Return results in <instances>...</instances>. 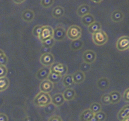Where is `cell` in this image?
<instances>
[{"label":"cell","mask_w":129,"mask_h":121,"mask_svg":"<svg viewBox=\"0 0 129 121\" xmlns=\"http://www.w3.org/2000/svg\"><path fill=\"white\" fill-rule=\"evenodd\" d=\"M52 36H53V28L50 26H43L38 38L42 42L43 40L52 38Z\"/></svg>","instance_id":"5"},{"label":"cell","mask_w":129,"mask_h":121,"mask_svg":"<svg viewBox=\"0 0 129 121\" xmlns=\"http://www.w3.org/2000/svg\"><path fill=\"white\" fill-rule=\"evenodd\" d=\"M34 104L38 106H46V105L51 103V96L48 93L40 92L34 100Z\"/></svg>","instance_id":"1"},{"label":"cell","mask_w":129,"mask_h":121,"mask_svg":"<svg viewBox=\"0 0 129 121\" xmlns=\"http://www.w3.org/2000/svg\"><path fill=\"white\" fill-rule=\"evenodd\" d=\"M22 19L27 22H32L34 18V13L32 10L30 9H27L23 11L22 13Z\"/></svg>","instance_id":"16"},{"label":"cell","mask_w":129,"mask_h":121,"mask_svg":"<svg viewBox=\"0 0 129 121\" xmlns=\"http://www.w3.org/2000/svg\"><path fill=\"white\" fill-rule=\"evenodd\" d=\"M95 21V18L92 14H87L86 15H85L84 16L81 17V22L87 27L90 26L91 24H92L93 22H94Z\"/></svg>","instance_id":"22"},{"label":"cell","mask_w":129,"mask_h":121,"mask_svg":"<svg viewBox=\"0 0 129 121\" xmlns=\"http://www.w3.org/2000/svg\"><path fill=\"white\" fill-rule=\"evenodd\" d=\"M8 59L6 54H4L3 56H0V65H3V66H6L7 63H8Z\"/></svg>","instance_id":"38"},{"label":"cell","mask_w":129,"mask_h":121,"mask_svg":"<svg viewBox=\"0 0 129 121\" xmlns=\"http://www.w3.org/2000/svg\"><path fill=\"white\" fill-rule=\"evenodd\" d=\"M64 10L62 7L60 6H56L55 8L52 10V15L55 18H60L64 16Z\"/></svg>","instance_id":"23"},{"label":"cell","mask_w":129,"mask_h":121,"mask_svg":"<svg viewBox=\"0 0 129 121\" xmlns=\"http://www.w3.org/2000/svg\"><path fill=\"white\" fill-rule=\"evenodd\" d=\"M62 83L64 86L67 87V89L72 88L74 86L75 83L73 79L72 75L66 74L63 76L62 78Z\"/></svg>","instance_id":"19"},{"label":"cell","mask_w":129,"mask_h":121,"mask_svg":"<svg viewBox=\"0 0 129 121\" xmlns=\"http://www.w3.org/2000/svg\"><path fill=\"white\" fill-rule=\"evenodd\" d=\"M92 39L95 44L98 46H102L106 43L108 37L104 31L100 30L92 34Z\"/></svg>","instance_id":"2"},{"label":"cell","mask_w":129,"mask_h":121,"mask_svg":"<svg viewBox=\"0 0 129 121\" xmlns=\"http://www.w3.org/2000/svg\"><path fill=\"white\" fill-rule=\"evenodd\" d=\"M66 36V31L64 28L58 26L54 30H53V36L52 38L56 41H61Z\"/></svg>","instance_id":"8"},{"label":"cell","mask_w":129,"mask_h":121,"mask_svg":"<svg viewBox=\"0 0 129 121\" xmlns=\"http://www.w3.org/2000/svg\"><path fill=\"white\" fill-rule=\"evenodd\" d=\"M42 27H43V26H41V25H37V26H34L33 30H32V34H33V35L37 37V38H39Z\"/></svg>","instance_id":"33"},{"label":"cell","mask_w":129,"mask_h":121,"mask_svg":"<svg viewBox=\"0 0 129 121\" xmlns=\"http://www.w3.org/2000/svg\"><path fill=\"white\" fill-rule=\"evenodd\" d=\"M89 110L93 114H95V113L98 112L100 111H102V106H101L100 104H99L98 102H93L91 104Z\"/></svg>","instance_id":"29"},{"label":"cell","mask_w":129,"mask_h":121,"mask_svg":"<svg viewBox=\"0 0 129 121\" xmlns=\"http://www.w3.org/2000/svg\"><path fill=\"white\" fill-rule=\"evenodd\" d=\"M124 18V15L122 11L119 10H114L111 14V20L114 22H120L122 21Z\"/></svg>","instance_id":"14"},{"label":"cell","mask_w":129,"mask_h":121,"mask_svg":"<svg viewBox=\"0 0 129 121\" xmlns=\"http://www.w3.org/2000/svg\"><path fill=\"white\" fill-rule=\"evenodd\" d=\"M83 59L84 63L92 64L96 59V54L93 50H87L83 54Z\"/></svg>","instance_id":"9"},{"label":"cell","mask_w":129,"mask_h":121,"mask_svg":"<svg viewBox=\"0 0 129 121\" xmlns=\"http://www.w3.org/2000/svg\"><path fill=\"white\" fill-rule=\"evenodd\" d=\"M89 121H98V120H97L96 118H95V117H94V116H93V117L91 119V120Z\"/></svg>","instance_id":"47"},{"label":"cell","mask_w":129,"mask_h":121,"mask_svg":"<svg viewBox=\"0 0 129 121\" xmlns=\"http://www.w3.org/2000/svg\"><path fill=\"white\" fill-rule=\"evenodd\" d=\"M4 54H5V53H4V51H3V50H1V49H0V56H3Z\"/></svg>","instance_id":"46"},{"label":"cell","mask_w":129,"mask_h":121,"mask_svg":"<svg viewBox=\"0 0 129 121\" xmlns=\"http://www.w3.org/2000/svg\"><path fill=\"white\" fill-rule=\"evenodd\" d=\"M54 3V1L53 0H41L40 4L42 5V7L45 8H50V6H52Z\"/></svg>","instance_id":"36"},{"label":"cell","mask_w":129,"mask_h":121,"mask_svg":"<svg viewBox=\"0 0 129 121\" xmlns=\"http://www.w3.org/2000/svg\"><path fill=\"white\" fill-rule=\"evenodd\" d=\"M129 116V105H126L122 107V108L119 111L118 114V118L120 120H122L125 118Z\"/></svg>","instance_id":"21"},{"label":"cell","mask_w":129,"mask_h":121,"mask_svg":"<svg viewBox=\"0 0 129 121\" xmlns=\"http://www.w3.org/2000/svg\"><path fill=\"white\" fill-rule=\"evenodd\" d=\"M129 47V38L128 36H121L117 40L116 48L120 51L127 50Z\"/></svg>","instance_id":"6"},{"label":"cell","mask_w":129,"mask_h":121,"mask_svg":"<svg viewBox=\"0 0 129 121\" xmlns=\"http://www.w3.org/2000/svg\"><path fill=\"white\" fill-rule=\"evenodd\" d=\"M97 87L101 90H105L110 86V80L107 77H102L97 81Z\"/></svg>","instance_id":"15"},{"label":"cell","mask_w":129,"mask_h":121,"mask_svg":"<svg viewBox=\"0 0 129 121\" xmlns=\"http://www.w3.org/2000/svg\"><path fill=\"white\" fill-rule=\"evenodd\" d=\"M81 29L79 26L76 25L71 26L66 32L67 36L72 40L79 39L81 36Z\"/></svg>","instance_id":"3"},{"label":"cell","mask_w":129,"mask_h":121,"mask_svg":"<svg viewBox=\"0 0 129 121\" xmlns=\"http://www.w3.org/2000/svg\"><path fill=\"white\" fill-rule=\"evenodd\" d=\"M64 99L62 94H56L51 97V103L55 106H60L64 102Z\"/></svg>","instance_id":"13"},{"label":"cell","mask_w":129,"mask_h":121,"mask_svg":"<svg viewBox=\"0 0 129 121\" xmlns=\"http://www.w3.org/2000/svg\"><path fill=\"white\" fill-rule=\"evenodd\" d=\"M89 11H90V6L87 4H83L79 6V8L77 10V14L79 16L83 17L86 14H89Z\"/></svg>","instance_id":"17"},{"label":"cell","mask_w":129,"mask_h":121,"mask_svg":"<svg viewBox=\"0 0 129 121\" xmlns=\"http://www.w3.org/2000/svg\"><path fill=\"white\" fill-rule=\"evenodd\" d=\"M101 101L102 102L103 104L104 105H109L111 104V98L109 94H106L103 95L101 98Z\"/></svg>","instance_id":"34"},{"label":"cell","mask_w":129,"mask_h":121,"mask_svg":"<svg viewBox=\"0 0 129 121\" xmlns=\"http://www.w3.org/2000/svg\"><path fill=\"white\" fill-rule=\"evenodd\" d=\"M62 96L65 101H71L76 97V92L73 88L67 89L64 92L62 93Z\"/></svg>","instance_id":"18"},{"label":"cell","mask_w":129,"mask_h":121,"mask_svg":"<svg viewBox=\"0 0 129 121\" xmlns=\"http://www.w3.org/2000/svg\"><path fill=\"white\" fill-rule=\"evenodd\" d=\"M24 2H25L24 0H22V1H21V0H20V1H17V0H16V1H14V4H16V5H20V4H22V3H24Z\"/></svg>","instance_id":"44"},{"label":"cell","mask_w":129,"mask_h":121,"mask_svg":"<svg viewBox=\"0 0 129 121\" xmlns=\"http://www.w3.org/2000/svg\"><path fill=\"white\" fill-rule=\"evenodd\" d=\"M79 69H80L81 71L84 73L86 72H88L91 69V64H89V63L83 62L81 64Z\"/></svg>","instance_id":"31"},{"label":"cell","mask_w":129,"mask_h":121,"mask_svg":"<svg viewBox=\"0 0 129 121\" xmlns=\"http://www.w3.org/2000/svg\"><path fill=\"white\" fill-rule=\"evenodd\" d=\"M23 121H34V119L32 118H31V117L26 116L24 118Z\"/></svg>","instance_id":"43"},{"label":"cell","mask_w":129,"mask_h":121,"mask_svg":"<svg viewBox=\"0 0 129 121\" xmlns=\"http://www.w3.org/2000/svg\"><path fill=\"white\" fill-rule=\"evenodd\" d=\"M106 114L103 111H100L94 114V117L98 121H104L106 118Z\"/></svg>","instance_id":"30"},{"label":"cell","mask_w":129,"mask_h":121,"mask_svg":"<svg viewBox=\"0 0 129 121\" xmlns=\"http://www.w3.org/2000/svg\"><path fill=\"white\" fill-rule=\"evenodd\" d=\"M48 121H62V118H60V116H56V115H54V116H52L50 118H49Z\"/></svg>","instance_id":"41"},{"label":"cell","mask_w":129,"mask_h":121,"mask_svg":"<svg viewBox=\"0 0 129 121\" xmlns=\"http://www.w3.org/2000/svg\"><path fill=\"white\" fill-rule=\"evenodd\" d=\"M7 73H8L7 67L6 66L0 65V78L6 77Z\"/></svg>","instance_id":"37"},{"label":"cell","mask_w":129,"mask_h":121,"mask_svg":"<svg viewBox=\"0 0 129 121\" xmlns=\"http://www.w3.org/2000/svg\"><path fill=\"white\" fill-rule=\"evenodd\" d=\"M50 73V69L48 67H44L40 69L36 73V78L38 80L44 81L47 79Z\"/></svg>","instance_id":"10"},{"label":"cell","mask_w":129,"mask_h":121,"mask_svg":"<svg viewBox=\"0 0 129 121\" xmlns=\"http://www.w3.org/2000/svg\"><path fill=\"white\" fill-rule=\"evenodd\" d=\"M50 50H51V48H49V47H47V46H42L40 51L42 52V54H45V53L50 52Z\"/></svg>","instance_id":"40"},{"label":"cell","mask_w":129,"mask_h":121,"mask_svg":"<svg viewBox=\"0 0 129 121\" xmlns=\"http://www.w3.org/2000/svg\"><path fill=\"white\" fill-rule=\"evenodd\" d=\"M92 2L95 3V4H100L101 2H102V1H99V2H98V1H92Z\"/></svg>","instance_id":"48"},{"label":"cell","mask_w":129,"mask_h":121,"mask_svg":"<svg viewBox=\"0 0 129 121\" xmlns=\"http://www.w3.org/2000/svg\"><path fill=\"white\" fill-rule=\"evenodd\" d=\"M50 69L51 72L55 73L61 77L65 75L68 71L67 67L65 65L59 63H54L50 66Z\"/></svg>","instance_id":"4"},{"label":"cell","mask_w":129,"mask_h":121,"mask_svg":"<svg viewBox=\"0 0 129 121\" xmlns=\"http://www.w3.org/2000/svg\"><path fill=\"white\" fill-rule=\"evenodd\" d=\"M40 63L44 66L50 67L54 63V55L51 54L50 52H49V53H45V54H42L41 56H40Z\"/></svg>","instance_id":"7"},{"label":"cell","mask_w":129,"mask_h":121,"mask_svg":"<svg viewBox=\"0 0 129 121\" xmlns=\"http://www.w3.org/2000/svg\"><path fill=\"white\" fill-rule=\"evenodd\" d=\"M111 98V104H117L121 100V94L118 91H112L110 94Z\"/></svg>","instance_id":"24"},{"label":"cell","mask_w":129,"mask_h":121,"mask_svg":"<svg viewBox=\"0 0 129 121\" xmlns=\"http://www.w3.org/2000/svg\"><path fill=\"white\" fill-rule=\"evenodd\" d=\"M123 100L126 102H129V89L127 88L124 91V92L123 94Z\"/></svg>","instance_id":"39"},{"label":"cell","mask_w":129,"mask_h":121,"mask_svg":"<svg viewBox=\"0 0 129 121\" xmlns=\"http://www.w3.org/2000/svg\"><path fill=\"white\" fill-rule=\"evenodd\" d=\"M10 85V81L6 77L0 78V92L6 90Z\"/></svg>","instance_id":"28"},{"label":"cell","mask_w":129,"mask_h":121,"mask_svg":"<svg viewBox=\"0 0 129 121\" xmlns=\"http://www.w3.org/2000/svg\"><path fill=\"white\" fill-rule=\"evenodd\" d=\"M54 87V84L48 79L42 81L40 85V89L41 92L44 93H50Z\"/></svg>","instance_id":"11"},{"label":"cell","mask_w":129,"mask_h":121,"mask_svg":"<svg viewBox=\"0 0 129 121\" xmlns=\"http://www.w3.org/2000/svg\"><path fill=\"white\" fill-rule=\"evenodd\" d=\"M93 116L94 114L89 109H87L81 113L79 118L81 121H89L93 117Z\"/></svg>","instance_id":"20"},{"label":"cell","mask_w":129,"mask_h":121,"mask_svg":"<svg viewBox=\"0 0 129 121\" xmlns=\"http://www.w3.org/2000/svg\"><path fill=\"white\" fill-rule=\"evenodd\" d=\"M83 42L81 40L80 38H79V39H77V40H73L70 45L71 48L73 50H80L81 48L83 47Z\"/></svg>","instance_id":"25"},{"label":"cell","mask_w":129,"mask_h":121,"mask_svg":"<svg viewBox=\"0 0 129 121\" xmlns=\"http://www.w3.org/2000/svg\"><path fill=\"white\" fill-rule=\"evenodd\" d=\"M61 77H62L60 76L59 75L56 74V73H55L54 72H51V71H50V74L48 75L47 79H48V81H50V82H52V83L54 84V83H58V81L60 80Z\"/></svg>","instance_id":"27"},{"label":"cell","mask_w":129,"mask_h":121,"mask_svg":"<svg viewBox=\"0 0 129 121\" xmlns=\"http://www.w3.org/2000/svg\"><path fill=\"white\" fill-rule=\"evenodd\" d=\"M55 108H56V106L54 104H52V103H50L48 105H46V106H44V112L46 114H50L55 110Z\"/></svg>","instance_id":"35"},{"label":"cell","mask_w":129,"mask_h":121,"mask_svg":"<svg viewBox=\"0 0 129 121\" xmlns=\"http://www.w3.org/2000/svg\"><path fill=\"white\" fill-rule=\"evenodd\" d=\"M102 26L100 22L95 21L94 22H93L92 24H91L90 26H88V31L90 32L91 34H93L95 32H98L99 30H101Z\"/></svg>","instance_id":"26"},{"label":"cell","mask_w":129,"mask_h":121,"mask_svg":"<svg viewBox=\"0 0 129 121\" xmlns=\"http://www.w3.org/2000/svg\"><path fill=\"white\" fill-rule=\"evenodd\" d=\"M54 42H55V40L53 39V38H51L42 41V46H47V47H49V48H52V46H54Z\"/></svg>","instance_id":"32"},{"label":"cell","mask_w":129,"mask_h":121,"mask_svg":"<svg viewBox=\"0 0 129 121\" xmlns=\"http://www.w3.org/2000/svg\"><path fill=\"white\" fill-rule=\"evenodd\" d=\"M122 121H129V116L128 117H126V118H125L124 120H122Z\"/></svg>","instance_id":"49"},{"label":"cell","mask_w":129,"mask_h":121,"mask_svg":"<svg viewBox=\"0 0 129 121\" xmlns=\"http://www.w3.org/2000/svg\"><path fill=\"white\" fill-rule=\"evenodd\" d=\"M3 104H4V100L2 98H0V106H2Z\"/></svg>","instance_id":"45"},{"label":"cell","mask_w":129,"mask_h":121,"mask_svg":"<svg viewBox=\"0 0 129 121\" xmlns=\"http://www.w3.org/2000/svg\"><path fill=\"white\" fill-rule=\"evenodd\" d=\"M0 121H8V116L3 113H0Z\"/></svg>","instance_id":"42"},{"label":"cell","mask_w":129,"mask_h":121,"mask_svg":"<svg viewBox=\"0 0 129 121\" xmlns=\"http://www.w3.org/2000/svg\"><path fill=\"white\" fill-rule=\"evenodd\" d=\"M72 77L75 84H80L84 81L85 79V73L81 72L80 70H77L74 72V73L72 75Z\"/></svg>","instance_id":"12"}]
</instances>
